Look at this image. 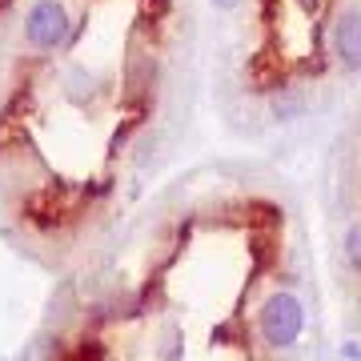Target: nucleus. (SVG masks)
<instances>
[{
	"instance_id": "1",
	"label": "nucleus",
	"mask_w": 361,
	"mask_h": 361,
	"mask_svg": "<svg viewBox=\"0 0 361 361\" xmlns=\"http://www.w3.org/2000/svg\"><path fill=\"white\" fill-rule=\"evenodd\" d=\"M305 322H310L305 301H301L289 285H273L269 293H265V301H261V310H257L261 341L269 349H277V353H289V349L301 345Z\"/></svg>"
},
{
	"instance_id": "2",
	"label": "nucleus",
	"mask_w": 361,
	"mask_h": 361,
	"mask_svg": "<svg viewBox=\"0 0 361 361\" xmlns=\"http://www.w3.org/2000/svg\"><path fill=\"white\" fill-rule=\"evenodd\" d=\"M209 4H213V8H217V13L233 16V13H241V4H245V0H209Z\"/></svg>"
}]
</instances>
